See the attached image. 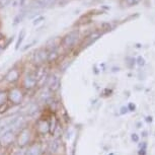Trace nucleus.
<instances>
[{
    "label": "nucleus",
    "mask_w": 155,
    "mask_h": 155,
    "mask_svg": "<svg viewBox=\"0 0 155 155\" xmlns=\"http://www.w3.org/2000/svg\"><path fill=\"white\" fill-rule=\"evenodd\" d=\"M35 140H36V135H35L33 126L25 125L16 133L15 145L19 149H25Z\"/></svg>",
    "instance_id": "1"
},
{
    "label": "nucleus",
    "mask_w": 155,
    "mask_h": 155,
    "mask_svg": "<svg viewBox=\"0 0 155 155\" xmlns=\"http://www.w3.org/2000/svg\"><path fill=\"white\" fill-rule=\"evenodd\" d=\"M8 92V104L11 107H18L25 101L27 91L22 88L19 84L12 85L7 88Z\"/></svg>",
    "instance_id": "2"
},
{
    "label": "nucleus",
    "mask_w": 155,
    "mask_h": 155,
    "mask_svg": "<svg viewBox=\"0 0 155 155\" xmlns=\"http://www.w3.org/2000/svg\"><path fill=\"white\" fill-rule=\"evenodd\" d=\"M31 126H33L36 137H44L46 135H50V116L39 117Z\"/></svg>",
    "instance_id": "3"
},
{
    "label": "nucleus",
    "mask_w": 155,
    "mask_h": 155,
    "mask_svg": "<svg viewBox=\"0 0 155 155\" xmlns=\"http://www.w3.org/2000/svg\"><path fill=\"white\" fill-rule=\"evenodd\" d=\"M16 133V131L9 127L0 129V148L6 150L15 144Z\"/></svg>",
    "instance_id": "4"
},
{
    "label": "nucleus",
    "mask_w": 155,
    "mask_h": 155,
    "mask_svg": "<svg viewBox=\"0 0 155 155\" xmlns=\"http://www.w3.org/2000/svg\"><path fill=\"white\" fill-rule=\"evenodd\" d=\"M19 85L22 87L27 92L35 90L38 87V78L35 73V70L25 71L23 70L21 79H20Z\"/></svg>",
    "instance_id": "5"
},
{
    "label": "nucleus",
    "mask_w": 155,
    "mask_h": 155,
    "mask_svg": "<svg viewBox=\"0 0 155 155\" xmlns=\"http://www.w3.org/2000/svg\"><path fill=\"white\" fill-rule=\"evenodd\" d=\"M22 73H23V68L17 65H14L5 72V74L3 75V80L11 86L17 85L20 82Z\"/></svg>",
    "instance_id": "6"
},
{
    "label": "nucleus",
    "mask_w": 155,
    "mask_h": 155,
    "mask_svg": "<svg viewBox=\"0 0 155 155\" xmlns=\"http://www.w3.org/2000/svg\"><path fill=\"white\" fill-rule=\"evenodd\" d=\"M31 64L35 67L48 65V51L45 47L37 49L31 55Z\"/></svg>",
    "instance_id": "7"
},
{
    "label": "nucleus",
    "mask_w": 155,
    "mask_h": 155,
    "mask_svg": "<svg viewBox=\"0 0 155 155\" xmlns=\"http://www.w3.org/2000/svg\"><path fill=\"white\" fill-rule=\"evenodd\" d=\"M78 37H79V35H78V31H72L66 34L65 36L61 38V48L66 50V51L73 49L78 40Z\"/></svg>",
    "instance_id": "8"
},
{
    "label": "nucleus",
    "mask_w": 155,
    "mask_h": 155,
    "mask_svg": "<svg viewBox=\"0 0 155 155\" xmlns=\"http://www.w3.org/2000/svg\"><path fill=\"white\" fill-rule=\"evenodd\" d=\"M60 85H61V80H60L59 76L54 72H50L48 76H47L45 86L44 87L48 88L51 92L56 93L58 90H59Z\"/></svg>",
    "instance_id": "9"
},
{
    "label": "nucleus",
    "mask_w": 155,
    "mask_h": 155,
    "mask_svg": "<svg viewBox=\"0 0 155 155\" xmlns=\"http://www.w3.org/2000/svg\"><path fill=\"white\" fill-rule=\"evenodd\" d=\"M43 154H44V148L42 143L36 141V140L25 148V151L23 153V155H43Z\"/></svg>",
    "instance_id": "10"
},
{
    "label": "nucleus",
    "mask_w": 155,
    "mask_h": 155,
    "mask_svg": "<svg viewBox=\"0 0 155 155\" xmlns=\"http://www.w3.org/2000/svg\"><path fill=\"white\" fill-rule=\"evenodd\" d=\"M7 88H0V114H3L9 109Z\"/></svg>",
    "instance_id": "11"
},
{
    "label": "nucleus",
    "mask_w": 155,
    "mask_h": 155,
    "mask_svg": "<svg viewBox=\"0 0 155 155\" xmlns=\"http://www.w3.org/2000/svg\"><path fill=\"white\" fill-rule=\"evenodd\" d=\"M60 146H61L60 139L59 138H54L51 142L49 143L48 150L47 151H48L51 155H55L56 153H58V151H59Z\"/></svg>",
    "instance_id": "12"
},
{
    "label": "nucleus",
    "mask_w": 155,
    "mask_h": 155,
    "mask_svg": "<svg viewBox=\"0 0 155 155\" xmlns=\"http://www.w3.org/2000/svg\"><path fill=\"white\" fill-rule=\"evenodd\" d=\"M25 36H27V31H25V28H21V30L19 31L18 35H17V39H16V42H15V47H14L15 51H17V50L20 49L22 42L25 41Z\"/></svg>",
    "instance_id": "13"
},
{
    "label": "nucleus",
    "mask_w": 155,
    "mask_h": 155,
    "mask_svg": "<svg viewBox=\"0 0 155 155\" xmlns=\"http://www.w3.org/2000/svg\"><path fill=\"white\" fill-rule=\"evenodd\" d=\"M28 11L27 10H22V9H20V11L18 13L16 14L15 16H14V18H13V22H12V25H14V27H16V25H18L19 23H21L23 21V19H25V17L28 15Z\"/></svg>",
    "instance_id": "14"
},
{
    "label": "nucleus",
    "mask_w": 155,
    "mask_h": 155,
    "mask_svg": "<svg viewBox=\"0 0 155 155\" xmlns=\"http://www.w3.org/2000/svg\"><path fill=\"white\" fill-rule=\"evenodd\" d=\"M37 3L42 8H51L57 3V0H36Z\"/></svg>",
    "instance_id": "15"
},
{
    "label": "nucleus",
    "mask_w": 155,
    "mask_h": 155,
    "mask_svg": "<svg viewBox=\"0 0 155 155\" xmlns=\"http://www.w3.org/2000/svg\"><path fill=\"white\" fill-rule=\"evenodd\" d=\"M11 2H12V0H0V9L8 6L9 4H11Z\"/></svg>",
    "instance_id": "16"
},
{
    "label": "nucleus",
    "mask_w": 155,
    "mask_h": 155,
    "mask_svg": "<svg viewBox=\"0 0 155 155\" xmlns=\"http://www.w3.org/2000/svg\"><path fill=\"white\" fill-rule=\"evenodd\" d=\"M45 19V17H44L43 15H39V16H37L36 18L34 19V21H33V25H40L41 22H42V20Z\"/></svg>",
    "instance_id": "17"
},
{
    "label": "nucleus",
    "mask_w": 155,
    "mask_h": 155,
    "mask_svg": "<svg viewBox=\"0 0 155 155\" xmlns=\"http://www.w3.org/2000/svg\"><path fill=\"white\" fill-rule=\"evenodd\" d=\"M35 43H36V42H33V43H31V44H28V45L25 46V47H22V48H21V51H22V52H25L28 49H30L31 46L35 45Z\"/></svg>",
    "instance_id": "18"
},
{
    "label": "nucleus",
    "mask_w": 155,
    "mask_h": 155,
    "mask_svg": "<svg viewBox=\"0 0 155 155\" xmlns=\"http://www.w3.org/2000/svg\"><path fill=\"white\" fill-rule=\"evenodd\" d=\"M4 149H2V148H0V155H4Z\"/></svg>",
    "instance_id": "19"
},
{
    "label": "nucleus",
    "mask_w": 155,
    "mask_h": 155,
    "mask_svg": "<svg viewBox=\"0 0 155 155\" xmlns=\"http://www.w3.org/2000/svg\"><path fill=\"white\" fill-rule=\"evenodd\" d=\"M3 51H4V50H3V49H2V48H1V47H0V55H1L2 53H3Z\"/></svg>",
    "instance_id": "20"
}]
</instances>
